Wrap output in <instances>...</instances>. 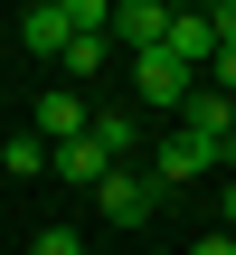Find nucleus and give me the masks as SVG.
<instances>
[{"label": "nucleus", "mask_w": 236, "mask_h": 255, "mask_svg": "<svg viewBox=\"0 0 236 255\" xmlns=\"http://www.w3.org/2000/svg\"><path fill=\"white\" fill-rule=\"evenodd\" d=\"M85 114H95V104H85L76 85H47V95L28 104V132H38L47 151H57V142H85Z\"/></svg>", "instance_id": "nucleus-3"}, {"label": "nucleus", "mask_w": 236, "mask_h": 255, "mask_svg": "<svg viewBox=\"0 0 236 255\" xmlns=\"http://www.w3.org/2000/svg\"><path fill=\"white\" fill-rule=\"evenodd\" d=\"M85 142H95L114 170H132V151H142V114H123V104H95V114H85Z\"/></svg>", "instance_id": "nucleus-6"}, {"label": "nucleus", "mask_w": 236, "mask_h": 255, "mask_svg": "<svg viewBox=\"0 0 236 255\" xmlns=\"http://www.w3.org/2000/svg\"><path fill=\"white\" fill-rule=\"evenodd\" d=\"M180 132H189V142H208V151H227L236 104H227V95H208V85H189V104H180Z\"/></svg>", "instance_id": "nucleus-8"}, {"label": "nucleus", "mask_w": 236, "mask_h": 255, "mask_svg": "<svg viewBox=\"0 0 236 255\" xmlns=\"http://www.w3.org/2000/svg\"><path fill=\"white\" fill-rule=\"evenodd\" d=\"M199 170H227V151H208V142H189V132H170L161 151H151V189L170 199L180 180H199Z\"/></svg>", "instance_id": "nucleus-4"}, {"label": "nucleus", "mask_w": 236, "mask_h": 255, "mask_svg": "<svg viewBox=\"0 0 236 255\" xmlns=\"http://www.w3.org/2000/svg\"><path fill=\"white\" fill-rule=\"evenodd\" d=\"M218 199H227V237H236V180H218Z\"/></svg>", "instance_id": "nucleus-15"}, {"label": "nucleus", "mask_w": 236, "mask_h": 255, "mask_svg": "<svg viewBox=\"0 0 236 255\" xmlns=\"http://www.w3.org/2000/svg\"><path fill=\"white\" fill-rule=\"evenodd\" d=\"M189 255H236V237H227V227H218V237H199V246H189Z\"/></svg>", "instance_id": "nucleus-14"}, {"label": "nucleus", "mask_w": 236, "mask_h": 255, "mask_svg": "<svg viewBox=\"0 0 236 255\" xmlns=\"http://www.w3.org/2000/svg\"><path fill=\"white\" fill-rule=\"evenodd\" d=\"M0 170H9V180H47V142H38V132H9V142H0Z\"/></svg>", "instance_id": "nucleus-12"}, {"label": "nucleus", "mask_w": 236, "mask_h": 255, "mask_svg": "<svg viewBox=\"0 0 236 255\" xmlns=\"http://www.w3.org/2000/svg\"><path fill=\"white\" fill-rule=\"evenodd\" d=\"M132 85H142V104H170V114H180L199 76H189L180 57H161V47H142V57H132Z\"/></svg>", "instance_id": "nucleus-5"}, {"label": "nucleus", "mask_w": 236, "mask_h": 255, "mask_svg": "<svg viewBox=\"0 0 236 255\" xmlns=\"http://www.w3.org/2000/svg\"><path fill=\"white\" fill-rule=\"evenodd\" d=\"M28 255H85V237H76V227H38V237H28Z\"/></svg>", "instance_id": "nucleus-13"}, {"label": "nucleus", "mask_w": 236, "mask_h": 255, "mask_svg": "<svg viewBox=\"0 0 236 255\" xmlns=\"http://www.w3.org/2000/svg\"><path fill=\"white\" fill-rule=\"evenodd\" d=\"M161 28H170V9L161 0H104V47H161Z\"/></svg>", "instance_id": "nucleus-2"}, {"label": "nucleus", "mask_w": 236, "mask_h": 255, "mask_svg": "<svg viewBox=\"0 0 236 255\" xmlns=\"http://www.w3.org/2000/svg\"><path fill=\"white\" fill-rule=\"evenodd\" d=\"M161 57H180L189 76L218 57V28H208V9H170V28H161Z\"/></svg>", "instance_id": "nucleus-7"}, {"label": "nucleus", "mask_w": 236, "mask_h": 255, "mask_svg": "<svg viewBox=\"0 0 236 255\" xmlns=\"http://www.w3.org/2000/svg\"><path fill=\"white\" fill-rule=\"evenodd\" d=\"M104 57H114V47H104V28H76V38H66V57H57V66H66V76H76V95H85V85H95V76H104Z\"/></svg>", "instance_id": "nucleus-11"}, {"label": "nucleus", "mask_w": 236, "mask_h": 255, "mask_svg": "<svg viewBox=\"0 0 236 255\" xmlns=\"http://www.w3.org/2000/svg\"><path fill=\"white\" fill-rule=\"evenodd\" d=\"M95 208H104V227H142L161 208V189H151V170H104L95 180Z\"/></svg>", "instance_id": "nucleus-1"}, {"label": "nucleus", "mask_w": 236, "mask_h": 255, "mask_svg": "<svg viewBox=\"0 0 236 255\" xmlns=\"http://www.w3.org/2000/svg\"><path fill=\"white\" fill-rule=\"evenodd\" d=\"M66 38H76L66 0H38V9H19V47H38V57H66Z\"/></svg>", "instance_id": "nucleus-9"}, {"label": "nucleus", "mask_w": 236, "mask_h": 255, "mask_svg": "<svg viewBox=\"0 0 236 255\" xmlns=\"http://www.w3.org/2000/svg\"><path fill=\"white\" fill-rule=\"evenodd\" d=\"M227 180H236V132H227Z\"/></svg>", "instance_id": "nucleus-16"}, {"label": "nucleus", "mask_w": 236, "mask_h": 255, "mask_svg": "<svg viewBox=\"0 0 236 255\" xmlns=\"http://www.w3.org/2000/svg\"><path fill=\"white\" fill-rule=\"evenodd\" d=\"M104 170H114V161H104L95 142H57V151H47V180H76V189H95Z\"/></svg>", "instance_id": "nucleus-10"}]
</instances>
